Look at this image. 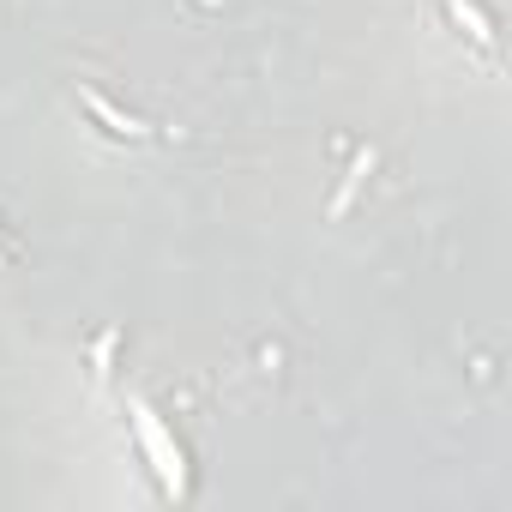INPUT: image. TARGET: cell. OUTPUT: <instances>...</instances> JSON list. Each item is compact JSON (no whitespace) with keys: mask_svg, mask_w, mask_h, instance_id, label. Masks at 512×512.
Masks as SVG:
<instances>
[{"mask_svg":"<svg viewBox=\"0 0 512 512\" xmlns=\"http://www.w3.org/2000/svg\"><path fill=\"white\" fill-rule=\"evenodd\" d=\"M85 109H91V115H97V121H103L109 133H121V139H145V121L121 115V109H115V103H109L103 91H85Z\"/></svg>","mask_w":512,"mask_h":512,"instance_id":"cell-3","label":"cell"},{"mask_svg":"<svg viewBox=\"0 0 512 512\" xmlns=\"http://www.w3.org/2000/svg\"><path fill=\"white\" fill-rule=\"evenodd\" d=\"M368 169H374V151H362V157H356V169H350V181H344V193L332 199V211H344V205H350V193L362 187V175H368Z\"/></svg>","mask_w":512,"mask_h":512,"instance_id":"cell-4","label":"cell"},{"mask_svg":"<svg viewBox=\"0 0 512 512\" xmlns=\"http://www.w3.org/2000/svg\"><path fill=\"white\" fill-rule=\"evenodd\" d=\"M0 266H7V253H0Z\"/></svg>","mask_w":512,"mask_h":512,"instance_id":"cell-6","label":"cell"},{"mask_svg":"<svg viewBox=\"0 0 512 512\" xmlns=\"http://www.w3.org/2000/svg\"><path fill=\"white\" fill-rule=\"evenodd\" d=\"M446 13H452V25L470 37V43H482V49H494V25H488V13L476 7V0H446Z\"/></svg>","mask_w":512,"mask_h":512,"instance_id":"cell-2","label":"cell"},{"mask_svg":"<svg viewBox=\"0 0 512 512\" xmlns=\"http://www.w3.org/2000/svg\"><path fill=\"white\" fill-rule=\"evenodd\" d=\"M109 356H115V332H103L97 350H91V374H97V380H109Z\"/></svg>","mask_w":512,"mask_h":512,"instance_id":"cell-5","label":"cell"},{"mask_svg":"<svg viewBox=\"0 0 512 512\" xmlns=\"http://www.w3.org/2000/svg\"><path fill=\"white\" fill-rule=\"evenodd\" d=\"M127 416H133V434H139V452H145V464L157 470V482H163V494L169 500H187V488H193V476H187V452H181V440L169 434V422L145 404V398H127Z\"/></svg>","mask_w":512,"mask_h":512,"instance_id":"cell-1","label":"cell"}]
</instances>
